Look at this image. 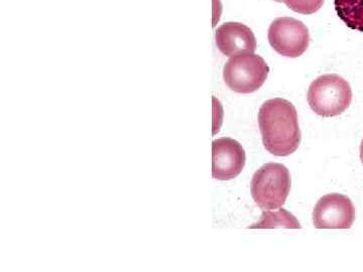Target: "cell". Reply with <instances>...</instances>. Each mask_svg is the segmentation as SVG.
<instances>
[{
    "instance_id": "6da1fadb",
    "label": "cell",
    "mask_w": 363,
    "mask_h": 272,
    "mask_svg": "<svg viewBox=\"0 0 363 272\" xmlns=\"http://www.w3.org/2000/svg\"><path fill=\"white\" fill-rule=\"evenodd\" d=\"M259 125L264 149L274 157H288L300 145L302 135L297 109L288 100H267L259 111Z\"/></svg>"
},
{
    "instance_id": "7a4b0ae2",
    "label": "cell",
    "mask_w": 363,
    "mask_h": 272,
    "mask_svg": "<svg viewBox=\"0 0 363 272\" xmlns=\"http://www.w3.org/2000/svg\"><path fill=\"white\" fill-rule=\"evenodd\" d=\"M308 103L317 115L334 117L350 108L352 89L350 83L336 74H326L313 81L308 90Z\"/></svg>"
},
{
    "instance_id": "3957f363",
    "label": "cell",
    "mask_w": 363,
    "mask_h": 272,
    "mask_svg": "<svg viewBox=\"0 0 363 272\" xmlns=\"http://www.w3.org/2000/svg\"><path fill=\"white\" fill-rule=\"evenodd\" d=\"M291 186L288 168L278 162H269L255 171L250 193L257 206L264 210H276L285 205Z\"/></svg>"
},
{
    "instance_id": "277c9868",
    "label": "cell",
    "mask_w": 363,
    "mask_h": 272,
    "mask_svg": "<svg viewBox=\"0 0 363 272\" xmlns=\"http://www.w3.org/2000/svg\"><path fill=\"white\" fill-rule=\"evenodd\" d=\"M269 67L264 58L255 54L231 57L223 69V78L229 89L241 94H250L264 84Z\"/></svg>"
},
{
    "instance_id": "5b68a950",
    "label": "cell",
    "mask_w": 363,
    "mask_h": 272,
    "mask_svg": "<svg viewBox=\"0 0 363 272\" xmlns=\"http://www.w3.org/2000/svg\"><path fill=\"white\" fill-rule=\"evenodd\" d=\"M267 39L272 49L281 56L298 58L309 47V30L296 18H279L269 26Z\"/></svg>"
},
{
    "instance_id": "8992f818",
    "label": "cell",
    "mask_w": 363,
    "mask_h": 272,
    "mask_svg": "<svg viewBox=\"0 0 363 272\" xmlns=\"http://www.w3.org/2000/svg\"><path fill=\"white\" fill-rule=\"evenodd\" d=\"M354 220L352 201L337 193L322 197L313 212V223L317 229H350Z\"/></svg>"
},
{
    "instance_id": "52a82bcc",
    "label": "cell",
    "mask_w": 363,
    "mask_h": 272,
    "mask_svg": "<svg viewBox=\"0 0 363 272\" xmlns=\"http://www.w3.org/2000/svg\"><path fill=\"white\" fill-rule=\"evenodd\" d=\"M247 162L242 145L235 140L222 137L212 142V175L218 181L238 178Z\"/></svg>"
},
{
    "instance_id": "ba28073f",
    "label": "cell",
    "mask_w": 363,
    "mask_h": 272,
    "mask_svg": "<svg viewBox=\"0 0 363 272\" xmlns=\"http://www.w3.org/2000/svg\"><path fill=\"white\" fill-rule=\"evenodd\" d=\"M215 40L219 51L227 57L253 54L257 47L255 33L240 23H225L219 26Z\"/></svg>"
},
{
    "instance_id": "9c48e42d",
    "label": "cell",
    "mask_w": 363,
    "mask_h": 272,
    "mask_svg": "<svg viewBox=\"0 0 363 272\" xmlns=\"http://www.w3.org/2000/svg\"><path fill=\"white\" fill-rule=\"evenodd\" d=\"M339 18L348 28L363 33V0H334Z\"/></svg>"
},
{
    "instance_id": "30bf717a",
    "label": "cell",
    "mask_w": 363,
    "mask_h": 272,
    "mask_svg": "<svg viewBox=\"0 0 363 272\" xmlns=\"http://www.w3.org/2000/svg\"><path fill=\"white\" fill-rule=\"evenodd\" d=\"M252 229H274V228H294L301 229L300 222L297 220L293 214L281 209L278 212H262V219L257 224H253Z\"/></svg>"
},
{
    "instance_id": "8fae6325",
    "label": "cell",
    "mask_w": 363,
    "mask_h": 272,
    "mask_svg": "<svg viewBox=\"0 0 363 272\" xmlns=\"http://www.w3.org/2000/svg\"><path fill=\"white\" fill-rule=\"evenodd\" d=\"M283 2L295 13L306 16L317 13L324 4V0H283Z\"/></svg>"
},
{
    "instance_id": "7c38bea8",
    "label": "cell",
    "mask_w": 363,
    "mask_h": 272,
    "mask_svg": "<svg viewBox=\"0 0 363 272\" xmlns=\"http://www.w3.org/2000/svg\"><path fill=\"white\" fill-rule=\"evenodd\" d=\"M360 159H362L363 164V140L362 142V145H360Z\"/></svg>"
},
{
    "instance_id": "4fadbf2b",
    "label": "cell",
    "mask_w": 363,
    "mask_h": 272,
    "mask_svg": "<svg viewBox=\"0 0 363 272\" xmlns=\"http://www.w3.org/2000/svg\"><path fill=\"white\" fill-rule=\"evenodd\" d=\"M274 1H277V2H283V0H274Z\"/></svg>"
}]
</instances>
